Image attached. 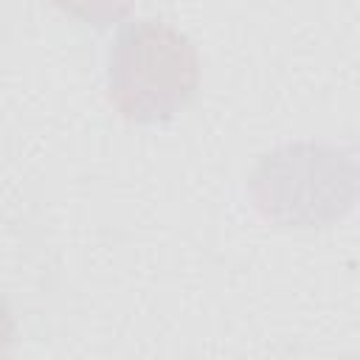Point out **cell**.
<instances>
[{
  "mask_svg": "<svg viewBox=\"0 0 360 360\" xmlns=\"http://www.w3.org/2000/svg\"><path fill=\"white\" fill-rule=\"evenodd\" d=\"M11 338H14V321H11V312H8L6 301L0 298V360H6Z\"/></svg>",
  "mask_w": 360,
  "mask_h": 360,
  "instance_id": "obj_1",
  "label": "cell"
}]
</instances>
